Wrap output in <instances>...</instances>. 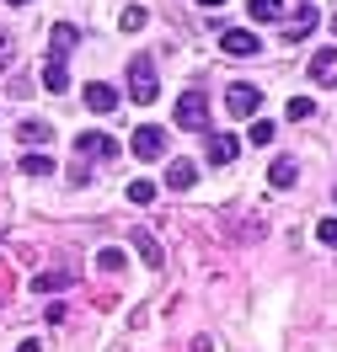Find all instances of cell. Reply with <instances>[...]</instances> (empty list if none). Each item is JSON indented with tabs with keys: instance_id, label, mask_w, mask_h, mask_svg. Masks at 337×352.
Instances as JSON below:
<instances>
[{
	"instance_id": "24",
	"label": "cell",
	"mask_w": 337,
	"mask_h": 352,
	"mask_svg": "<svg viewBox=\"0 0 337 352\" xmlns=\"http://www.w3.org/2000/svg\"><path fill=\"white\" fill-rule=\"evenodd\" d=\"M316 235H321V245H337V214H332V219H321V224H316Z\"/></svg>"
},
{
	"instance_id": "11",
	"label": "cell",
	"mask_w": 337,
	"mask_h": 352,
	"mask_svg": "<svg viewBox=\"0 0 337 352\" xmlns=\"http://www.w3.org/2000/svg\"><path fill=\"white\" fill-rule=\"evenodd\" d=\"M86 107L91 112H112V107H118V91L102 86V80H91V86H86Z\"/></svg>"
},
{
	"instance_id": "8",
	"label": "cell",
	"mask_w": 337,
	"mask_h": 352,
	"mask_svg": "<svg viewBox=\"0 0 337 352\" xmlns=\"http://www.w3.org/2000/svg\"><path fill=\"white\" fill-rule=\"evenodd\" d=\"M311 80H316V86H337V48L311 54Z\"/></svg>"
},
{
	"instance_id": "28",
	"label": "cell",
	"mask_w": 337,
	"mask_h": 352,
	"mask_svg": "<svg viewBox=\"0 0 337 352\" xmlns=\"http://www.w3.org/2000/svg\"><path fill=\"white\" fill-rule=\"evenodd\" d=\"M332 32H337V16H332Z\"/></svg>"
},
{
	"instance_id": "26",
	"label": "cell",
	"mask_w": 337,
	"mask_h": 352,
	"mask_svg": "<svg viewBox=\"0 0 337 352\" xmlns=\"http://www.w3.org/2000/svg\"><path fill=\"white\" fill-rule=\"evenodd\" d=\"M198 6H209V11H220V6H225V0H198Z\"/></svg>"
},
{
	"instance_id": "5",
	"label": "cell",
	"mask_w": 337,
	"mask_h": 352,
	"mask_svg": "<svg viewBox=\"0 0 337 352\" xmlns=\"http://www.w3.org/2000/svg\"><path fill=\"white\" fill-rule=\"evenodd\" d=\"M203 123H209V102H203L198 91L177 96V129H203Z\"/></svg>"
},
{
	"instance_id": "20",
	"label": "cell",
	"mask_w": 337,
	"mask_h": 352,
	"mask_svg": "<svg viewBox=\"0 0 337 352\" xmlns=\"http://www.w3.org/2000/svg\"><path fill=\"white\" fill-rule=\"evenodd\" d=\"M247 11L257 16V22H273V16L284 11V0H247Z\"/></svg>"
},
{
	"instance_id": "18",
	"label": "cell",
	"mask_w": 337,
	"mask_h": 352,
	"mask_svg": "<svg viewBox=\"0 0 337 352\" xmlns=\"http://www.w3.org/2000/svg\"><path fill=\"white\" fill-rule=\"evenodd\" d=\"M96 267H102V272H123V267H129V256H123L118 245H108V251H96Z\"/></svg>"
},
{
	"instance_id": "17",
	"label": "cell",
	"mask_w": 337,
	"mask_h": 352,
	"mask_svg": "<svg viewBox=\"0 0 337 352\" xmlns=\"http://www.w3.org/2000/svg\"><path fill=\"white\" fill-rule=\"evenodd\" d=\"M145 22H150V11H145V6H123V16H118L123 32H145Z\"/></svg>"
},
{
	"instance_id": "9",
	"label": "cell",
	"mask_w": 337,
	"mask_h": 352,
	"mask_svg": "<svg viewBox=\"0 0 337 352\" xmlns=\"http://www.w3.org/2000/svg\"><path fill=\"white\" fill-rule=\"evenodd\" d=\"M236 155H241V139H236V133H214V139H209V166H230Z\"/></svg>"
},
{
	"instance_id": "13",
	"label": "cell",
	"mask_w": 337,
	"mask_h": 352,
	"mask_svg": "<svg viewBox=\"0 0 337 352\" xmlns=\"http://www.w3.org/2000/svg\"><path fill=\"white\" fill-rule=\"evenodd\" d=\"M193 182H198V166H193V160H172V166H166V187H193Z\"/></svg>"
},
{
	"instance_id": "10",
	"label": "cell",
	"mask_w": 337,
	"mask_h": 352,
	"mask_svg": "<svg viewBox=\"0 0 337 352\" xmlns=\"http://www.w3.org/2000/svg\"><path fill=\"white\" fill-rule=\"evenodd\" d=\"M129 241H134V251H139V256H145L150 267H161V262H166V251H161V241L150 235V230H129Z\"/></svg>"
},
{
	"instance_id": "1",
	"label": "cell",
	"mask_w": 337,
	"mask_h": 352,
	"mask_svg": "<svg viewBox=\"0 0 337 352\" xmlns=\"http://www.w3.org/2000/svg\"><path fill=\"white\" fill-rule=\"evenodd\" d=\"M75 43H81V32H75L70 22H59V27H54V38H48V65H43V86L54 91V96H59V91H70V69H65V54H70Z\"/></svg>"
},
{
	"instance_id": "29",
	"label": "cell",
	"mask_w": 337,
	"mask_h": 352,
	"mask_svg": "<svg viewBox=\"0 0 337 352\" xmlns=\"http://www.w3.org/2000/svg\"><path fill=\"white\" fill-rule=\"evenodd\" d=\"M332 198H337V187H332Z\"/></svg>"
},
{
	"instance_id": "27",
	"label": "cell",
	"mask_w": 337,
	"mask_h": 352,
	"mask_svg": "<svg viewBox=\"0 0 337 352\" xmlns=\"http://www.w3.org/2000/svg\"><path fill=\"white\" fill-rule=\"evenodd\" d=\"M6 6H27V0H6Z\"/></svg>"
},
{
	"instance_id": "12",
	"label": "cell",
	"mask_w": 337,
	"mask_h": 352,
	"mask_svg": "<svg viewBox=\"0 0 337 352\" xmlns=\"http://www.w3.org/2000/svg\"><path fill=\"white\" fill-rule=\"evenodd\" d=\"M311 32H316V6H300V16L284 27V38H289V43H300V38H311Z\"/></svg>"
},
{
	"instance_id": "25",
	"label": "cell",
	"mask_w": 337,
	"mask_h": 352,
	"mask_svg": "<svg viewBox=\"0 0 337 352\" xmlns=\"http://www.w3.org/2000/svg\"><path fill=\"white\" fill-rule=\"evenodd\" d=\"M11 65V38H6V32H0V69Z\"/></svg>"
},
{
	"instance_id": "3",
	"label": "cell",
	"mask_w": 337,
	"mask_h": 352,
	"mask_svg": "<svg viewBox=\"0 0 337 352\" xmlns=\"http://www.w3.org/2000/svg\"><path fill=\"white\" fill-rule=\"evenodd\" d=\"M257 107H263V91L247 86V80L225 91V112H230V118H247V123H252V118H257Z\"/></svg>"
},
{
	"instance_id": "6",
	"label": "cell",
	"mask_w": 337,
	"mask_h": 352,
	"mask_svg": "<svg viewBox=\"0 0 337 352\" xmlns=\"http://www.w3.org/2000/svg\"><path fill=\"white\" fill-rule=\"evenodd\" d=\"M129 150H134L139 160H161V155H166V133L145 123V129H134V139H129Z\"/></svg>"
},
{
	"instance_id": "16",
	"label": "cell",
	"mask_w": 337,
	"mask_h": 352,
	"mask_svg": "<svg viewBox=\"0 0 337 352\" xmlns=\"http://www.w3.org/2000/svg\"><path fill=\"white\" fill-rule=\"evenodd\" d=\"M70 283H75L70 272H38V278H32V294H59V288H70Z\"/></svg>"
},
{
	"instance_id": "2",
	"label": "cell",
	"mask_w": 337,
	"mask_h": 352,
	"mask_svg": "<svg viewBox=\"0 0 337 352\" xmlns=\"http://www.w3.org/2000/svg\"><path fill=\"white\" fill-rule=\"evenodd\" d=\"M156 96H161V86H156V59H150V54L129 59V102H134V107H150Z\"/></svg>"
},
{
	"instance_id": "19",
	"label": "cell",
	"mask_w": 337,
	"mask_h": 352,
	"mask_svg": "<svg viewBox=\"0 0 337 352\" xmlns=\"http://www.w3.org/2000/svg\"><path fill=\"white\" fill-rule=\"evenodd\" d=\"M54 133H48V123H38V118H27L22 123V144H48Z\"/></svg>"
},
{
	"instance_id": "14",
	"label": "cell",
	"mask_w": 337,
	"mask_h": 352,
	"mask_svg": "<svg viewBox=\"0 0 337 352\" xmlns=\"http://www.w3.org/2000/svg\"><path fill=\"white\" fill-rule=\"evenodd\" d=\"M22 176H54L48 150H27V155H22Z\"/></svg>"
},
{
	"instance_id": "15",
	"label": "cell",
	"mask_w": 337,
	"mask_h": 352,
	"mask_svg": "<svg viewBox=\"0 0 337 352\" xmlns=\"http://www.w3.org/2000/svg\"><path fill=\"white\" fill-rule=\"evenodd\" d=\"M294 176H300V166H294L289 155H278V160H273V171H268V182H273V187H294Z\"/></svg>"
},
{
	"instance_id": "7",
	"label": "cell",
	"mask_w": 337,
	"mask_h": 352,
	"mask_svg": "<svg viewBox=\"0 0 337 352\" xmlns=\"http://www.w3.org/2000/svg\"><path fill=\"white\" fill-rule=\"evenodd\" d=\"M75 155H81V160H112V155H118V139H108V133H81V139H75Z\"/></svg>"
},
{
	"instance_id": "21",
	"label": "cell",
	"mask_w": 337,
	"mask_h": 352,
	"mask_svg": "<svg viewBox=\"0 0 337 352\" xmlns=\"http://www.w3.org/2000/svg\"><path fill=\"white\" fill-rule=\"evenodd\" d=\"M129 203H139V208H145V203H156V182H145V176L129 182Z\"/></svg>"
},
{
	"instance_id": "22",
	"label": "cell",
	"mask_w": 337,
	"mask_h": 352,
	"mask_svg": "<svg viewBox=\"0 0 337 352\" xmlns=\"http://www.w3.org/2000/svg\"><path fill=\"white\" fill-rule=\"evenodd\" d=\"M305 118H316V102L311 96H294L289 102V123H305Z\"/></svg>"
},
{
	"instance_id": "4",
	"label": "cell",
	"mask_w": 337,
	"mask_h": 352,
	"mask_svg": "<svg viewBox=\"0 0 337 352\" xmlns=\"http://www.w3.org/2000/svg\"><path fill=\"white\" fill-rule=\"evenodd\" d=\"M220 48L230 54V59H252L263 43H257V32H247V27H225V32H220Z\"/></svg>"
},
{
	"instance_id": "23",
	"label": "cell",
	"mask_w": 337,
	"mask_h": 352,
	"mask_svg": "<svg viewBox=\"0 0 337 352\" xmlns=\"http://www.w3.org/2000/svg\"><path fill=\"white\" fill-rule=\"evenodd\" d=\"M247 139H252V144H268V139H273V123H268V118H252V133H247Z\"/></svg>"
}]
</instances>
